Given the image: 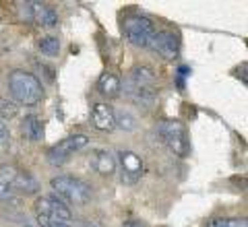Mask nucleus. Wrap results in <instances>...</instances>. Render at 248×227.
<instances>
[{"label":"nucleus","instance_id":"f257e3e1","mask_svg":"<svg viewBox=\"0 0 248 227\" xmlns=\"http://www.w3.org/2000/svg\"><path fill=\"white\" fill-rule=\"evenodd\" d=\"M9 91L21 106H35L44 97V87L35 75L25 70H13L9 75Z\"/></svg>","mask_w":248,"mask_h":227},{"label":"nucleus","instance_id":"f03ea898","mask_svg":"<svg viewBox=\"0 0 248 227\" xmlns=\"http://www.w3.org/2000/svg\"><path fill=\"white\" fill-rule=\"evenodd\" d=\"M50 186L56 197L64 198L68 202H75V205H83L91 198V186L85 184L83 180L73 178V176H56L50 180Z\"/></svg>","mask_w":248,"mask_h":227},{"label":"nucleus","instance_id":"7ed1b4c3","mask_svg":"<svg viewBox=\"0 0 248 227\" xmlns=\"http://www.w3.org/2000/svg\"><path fill=\"white\" fill-rule=\"evenodd\" d=\"M157 135L161 136V140L172 149L176 155H188V149H190V140L188 135H186V128L182 122L178 120H161L157 124Z\"/></svg>","mask_w":248,"mask_h":227},{"label":"nucleus","instance_id":"20e7f679","mask_svg":"<svg viewBox=\"0 0 248 227\" xmlns=\"http://www.w3.org/2000/svg\"><path fill=\"white\" fill-rule=\"evenodd\" d=\"M124 33H126L128 42L137 48H149L151 37L155 33L153 21L143 17V15H130L124 21Z\"/></svg>","mask_w":248,"mask_h":227},{"label":"nucleus","instance_id":"39448f33","mask_svg":"<svg viewBox=\"0 0 248 227\" xmlns=\"http://www.w3.org/2000/svg\"><path fill=\"white\" fill-rule=\"evenodd\" d=\"M89 138L85 135H75V136H68L64 140H60L58 145H54L48 149V153H46V157H48V161L52 163V166H64V163L68 161V157H71L73 153L81 151L83 147H87Z\"/></svg>","mask_w":248,"mask_h":227},{"label":"nucleus","instance_id":"423d86ee","mask_svg":"<svg viewBox=\"0 0 248 227\" xmlns=\"http://www.w3.org/2000/svg\"><path fill=\"white\" fill-rule=\"evenodd\" d=\"M35 213L37 215H44V217H50L52 221H62V223H66L68 219L73 217V211L68 209L66 202L60 200L56 194L37 198L35 200Z\"/></svg>","mask_w":248,"mask_h":227},{"label":"nucleus","instance_id":"0eeeda50","mask_svg":"<svg viewBox=\"0 0 248 227\" xmlns=\"http://www.w3.org/2000/svg\"><path fill=\"white\" fill-rule=\"evenodd\" d=\"M118 159H120V182L126 186L137 184L143 171V159L133 151H120Z\"/></svg>","mask_w":248,"mask_h":227},{"label":"nucleus","instance_id":"6e6552de","mask_svg":"<svg viewBox=\"0 0 248 227\" xmlns=\"http://www.w3.org/2000/svg\"><path fill=\"white\" fill-rule=\"evenodd\" d=\"M149 45L159 54V56H164L166 60H176L178 52H180L178 37L174 33H170V31H157V33H153Z\"/></svg>","mask_w":248,"mask_h":227},{"label":"nucleus","instance_id":"1a4fd4ad","mask_svg":"<svg viewBox=\"0 0 248 227\" xmlns=\"http://www.w3.org/2000/svg\"><path fill=\"white\" fill-rule=\"evenodd\" d=\"M114 107L108 106V104H97L91 112V122L97 130H104V132H112L116 128V120H114Z\"/></svg>","mask_w":248,"mask_h":227},{"label":"nucleus","instance_id":"9d476101","mask_svg":"<svg viewBox=\"0 0 248 227\" xmlns=\"http://www.w3.org/2000/svg\"><path fill=\"white\" fill-rule=\"evenodd\" d=\"M21 132H23V136H25L27 140L37 143V140L44 138V124H42V120L37 118V116H25L23 122H21Z\"/></svg>","mask_w":248,"mask_h":227},{"label":"nucleus","instance_id":"9b49d317","mask_svg":"<svg viewBox=\"0 0 248 227\" xmlns=\"http://www.w3.org/2000/svg\"><path fill=\"white\" fill-rule=\"evenodd\" d=\"M128 81L139 89H153L155 83V73L149 66H135L128 75Z\"/></svg>","mask_w":248,"mask_h":227},{"label":"nucleus","instance_id":"f8f14e48","mask_svg":"<svg viewBox=\"0 0 248 227\" xmlns=\"http://www.w3.org/2000/svg\"><path fill=\"white\" fill-rule=\"evenodd\" d=\"M19 171L13 166H0V200L13 197V184Z\"/></svg>","mask_w":248,"mask_h":227},{"label":"nucleus","instance_id":"ddd939ff","mask_svg":"<svg viewBox=\"0 0 248 227\" xmlns=\"http://www.w3.org/2000/svg\"><path fill=\"white\" fill-rule=\"evenodd\" d=\"M33 21H37L42 27H56L58 25V13L52 6L33 2Z\"/></svg>","mask_w":248,"mask_h":227},{"label":"nucleus","instance_id":"4468645a","mask_svg":"<svg viewBox=\"0 0 248 227\" xmlns=\"http://www.w3.org/2000/svg\"><path fill=\"white\" fill-rule=\"evenodd\" d=\"M93 167L99 176H112L116 171V159L108 151H95L93 153Z\"/></svg>","mask_w":248,"mask_h":227},{"label":"nucleus","instance_id":"2eb2a0df","mask_svg":"<svg viewBox=\"0 0 248 227\" xmlns=\"http://www.w3.org/2000/svg\"><path fill=\"white\" fill-rule=\"evenodd\" d=\"M97 89L102 95H108V97H116L120 93L122 89V83L120 79L116 75L112 73H104L102 76H99V81H97Z\"/></svg>","mask_w":248,"mask_h":227},{"label":"nucleus","instance_id":"dca6fc26","mask_svg":"<svg viewBox=\"0 0 248 227\" xmlns=\"http://www.w3.org/2000/svg\"><path fill=\"white\" fill-rule=\"evenodd\" d=\"M40 190V184L37 180L31 176V174H17L15 178V184H13V192H19V194H35Z\"/></svg>","mask_w":248,"mask_h":227},{"label":"nucleus","instance_id":"f3484780","mask_svg":"<svg viewBox=\"0 0 248 227\" xmlns=\"http://www.w3.org/2000/svg\"><path fill=\"white\" fill-rule=\"evenodd\" d=\"M37 48H40V52L46 54V56H56V54L60 52V42L52 35H46L37 42Z\"/></svg>","mask_w":248,"mask_h":227},{"label":"nucleus","instance_id":"a211bd4d","mask_svg":"<svg viewBox=\"0 0 248 227\" xmlns=\"http://www.w3.org/2000/svg\"><path fill=\"white\" fill-rule=\"evenodd\" d=\"M207 227H248L246 219L240 217H217L207 223Z\"/></svg>","mask_w":248,"mask_h":227},{"label":"nucleus","instance_id":"6ab92c4d","mask_svg":"<svg viewBox=\"0 0 248 227\" xmlns=\"http://www.w3.org/2000/svg\"><path fill=\"white\" fill-rule=\"evenodd\" d=\"M114 120H116V126L122 128V130H135V126H137V120L128 112L114 114Z\"/></svg>","mask_w":248,"mask_h":227},{"label":"nucleus","instance_id":"aec40b11","mask_svg":"<svg viewBox=\"0 0 248 227\" xmlns=\"http://www.w3.org/2000/svg\"><path fill=\"white\" fill-rule=\"evenodd\" d=\"M17 112H19L17 104H13V101H9V99H0V118L11 120V118L17 116Z\"/></svg>","mask_w":248,"mask_h":227},{"label":"nucleus","instance_id":"412c9836","mask_svg":"<svg viewBox=\"0 0 248 227\" xmlns=\"http://www.w3.org/2000/svg\"><path fill=\"white\" fill-rule=\"evenodd\" d=\"M19 15L27 23H33V2H19Z\"/></svg>","mask_w":248,"mask_h":227},{"label":"nucleus","instance_id":"4be33fe9","mask_svg":"<svg viewBox=\"0 0 248 227\" xmlns=\"http://www.w3.org/2000/svg\"><path fill=\"white\" fill-rule=\"evenodd\" d=\"M9 143H11V132L2 122H0V149H6Z\"/></svg>","mask_w":248,"mask_h":227},{"label":"nucleus","instance_id":"5701e85b","mask_svg":"<svg viewBox=\"0 0 248 227\" xmlns=\"http://www.w3.org/2000/svg\"><path fill=\"white\" fill-rule=\"evenodd\" d=\"M54 223H62V221H52V219H50V217L37 215V225H40V227H52Z\"/></svg>","mask_w":248,"mask_h":227},{"label":"nucleus","instance_id":"b1692460","mask_svg":"<svg viewBox=\"0 0 248 227\" xmlns=\"http://www.w3.org/2000/svg\"><path fill=\"white\" fill-rule=\"evenodd\" d=\"M122 227H147L143 221H137V219H128V221H124Z\"/></svg>","mask_w":248,"mask_h":227},{"label":"nucleus","instance_id":"393cba45","mask_svg":"<svg viewBox=\"0 0 248 227\" xmlns=\"http://www.w3.org/2000/svg\"><path fill=\"white\" fill-rule=\"evenodd\" d=\"M52 227H71V225H66V223H54Z\"/></svg>","mask_w":248,"mask_h":227},{"label":"nucleus","instance_id":"a878e982","mask_svg":"<svg viewBox=\"0 0 248 227\" xmlns=\"http://www.w3.org/2000/svg\"><path fill=\"white\" fill-rule=\"evenodd\" d=\"M25 227H33V225H25Z\"/></svg>","mask_w":248,"mask_h":227},{"label":"nucleus","instance_id":"bb28decb","mask_svg":"<svg viewBox=\"0 0 248 227\" xmlns=\"http://www.w3.org/2000/svg\"><path fill=\"white\" fill-rule=\"evenodd\" d=\"M85 227H93V225H85Z\"/></svg>","mask_w":248,"mask_h":227}]
</instances>
